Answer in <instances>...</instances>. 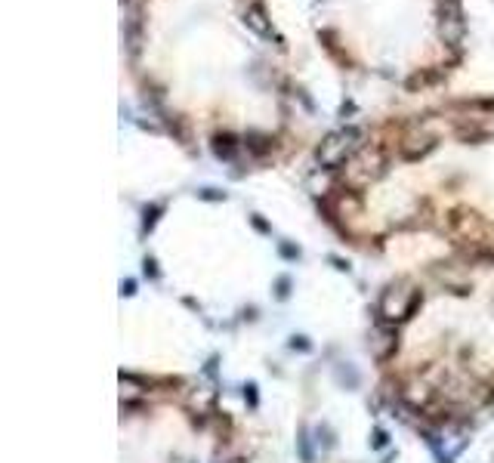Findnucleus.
Returning <instances> with one entry per match:
<instances>
[{"mask_svg":"<svg viewBox=\"0 0 494 463\" xmlns=\"http://www.w3.org/2000/svg\"><path fill=\"white\" fill-rule=\"evenodd\" d=\"M241 22H244V28L251 31V34L262 37V41H275V43H278V50H288L284 37H281V34H275L272 19H269L266 4H262V0H253V4H247V10H244V15H241Z\"/></svg>","mask_w":494,"mask_h":463,"instance_id":"obj_1","label":"nucleus"},{"mask_svg":"<svg viewBox=\"0 0 494 463\" xmlns=\"http://www.w3.org/2000/svg\"><path fill=\"white\" fill-rule=\"evenodd\" d=\"M241 149H244V139L235 136L232 130H216V133L211 136V152L216 154V161H222V164L238 161Z\"/></svg>","mask_w":494,"mask_h":463,"instance_id":"obj_2","label":"nucleus"},{"mask_svg":"<svg viewBox=\"0 0 494 463\" xmlns=\"http://www.w3.org/2000/svg\"><path fill=\"white\" fill-rule=\"evenodd\" d=\"M454 136L460 139L463 145H482L494 136L488 123H482V118H460L454 123Z\"/></svg>","mask_w":494,"mask_h":463,"instance_id":"obj_3","label":"nucleus"},{"mask_svg":"<svg viewBox=\"0 0 494 463\" xmlns=\"http://www.w3.org/2000/svg\"><path fill=\"white\" fill-rule=\"evenodd\" d=\"M241 139H244V152H247V158H253V161L269 158V154H272V152L278 149V136L266 133V130H247V133H244Z\"/></svg>","mask_w":494,"mask_h":463,"instance_id":"obj_4","label":"nucleus"},{"mask_svg":"<svg viewBox=\"0 0 494 463\" xmlns=\"http://www.w3.org/2000/svg\"><path fill=\"white\" fill-rule=\"evenodd\" d=\"M396 352H399V328H377V337L370 340V355L380 365H386Z\"/></svg>","mask_w":494,"mask_h":463,"instance_id":"obj_5","label":"nucleus"},{"mask_svg":"<svg viewBox=\"0 0 494 463\" xmlns=\"http://www.w3.org/2000/svg\"><path fill=\"white\" fill-rule=\"evenodd\" d=\"M451 74V65H432V68H417V72L405 81V90L408 93H417L423 87H436V83H442L445 77Z\"/></svg>","mask_w":494,"mask_h":463,"instance_id":"obj_6","label":"nucleus"},{"mask_svg":"<svg viewBox=\"0 0 494 463\" xmlns=\"http://www.w3.org/2000/svg\"><path fill=\"white\" fill-rule=\"evenodd\" d=\"M467 34H469L467 19H460V22H439V37L445 41L448 50H463Z\"/></svg>","mask_w":494,"mask_h":463,"instance_id":"obj_7","label":"nucleus"},{"mask_svg":"<svg viewBox=\"0 0 494 463\" xmlns=\"http://www.w3.org/2000/svg\"><path fill=\"white\" fill-rule=\"evenodd\" d=\"M161 127H164V133L173 136L180 145H189L192 142V127H189V121H185V114L167 112L164 118H161Z\"/></svg>","mask_w":494,"mask_h":463,"instance_id":"obj_8","label":"nucleus"},{"mask_svg":"<svg viewBox=\"0 0 494 463\" xmlns=\"http://www.w3.org/2000/svg\"><path fill=\"white\" fill-rule=\"evenodd\" d=\"M319 37H321V43H324V50H328V56H331V59H337V62H343V65H349V56H346V53L340 50V41H337L334 31L324 28Z\"/></svg>","mask_w":494,"mask_h":463,"instance_id":"obj_9","label":"nucleus"},{"mask_svg":"<svg viewBox=\"0 0 494 463\" xmlns=\"http://www.w3.org/2000/svg\"><path fill=\"white\" fill-rule=\"evenodd\" d=\"M161 213H164V204H145L142 207V232H152Z\"/></svg>","mask_w":494,"mask_h":463,"instance_id":"obj_10","label":"nucleus"},{"mask_svg":"<svg viewBox=\"0 0 494 463\" xmlns=\"http://www.w3.org/2000/svg\"><path fill=\"white\" fill-rule=\"evenodd\" d=\"M195 195L201 201H211V204H216V201H226V192H220V189H198Z\"/></svg>","mask_w":494,"mask_h":463,"instance_id":"obj_11","label":"nucleus"},{"mask_svg":"<svg viewBox=\"0 0 494 463\" xmlns=\"http://www.w3.org/2000/svg\"><path fill=\"white\" fill-rule=\"evenodd\" d=\"M275 297H278V300H288V297H291V275H281V278L275 281Z\"/></svg>","mask_w":494,"mask_h":463,"instance_id":"obj_12","label":"nucleus"},{"mask_svg":"<svg viewBox=\"0 0 494 463\" xmlns=\"http://www.w3.org/2000/svg\"><path fill=\"white\" fill-rule=\"evenodd\" d=\"M142 275H145V278H152V281H154V278H161L158 260H154V257H145V260H142Z\"/></svg>","mask_w":494,"mask_h":463,"instance_id":"obj_13","label":"nucleus"},{"mask_svg":"<svg viewBox=\"0 0 494 463\" xmlns=\"http://www.w3.org/2000/svg\"><path fill=\"white\" fill-rule=\"evenodd\" d=\"M278 253H281L284 260H300V247L291 244V241H281V244H278Z\"/></svg>","mask_w":494,"mask_h":463,"instance_id":"obj_14","label":"nucleus"},{"mask_svg":"<svg viewBox=\"0 0 494 463\" xmlns=\"http://www.w3.org/2000/svg\"><path fill=\"white\" fill-rule=\"evenodd\" d=\"M251 226H253V229H257V232H260V235H272V226H269V222H266V220H262V216H260V213H251Z\"/></svg>","mask_w":494,"mask_h":463,"instance_id":"obj_15","label":"nucleus"},{"mask_svg":"<svg viewBox=\"0 0 494 463\" xmlns=\"http://www.w3.org/2000/svg\"><path fill=\"white\" fill-rule=\"evenodd\" d=\"M291 349H300V352H309L312 349V343H309L306 337H291Z\"/></svg>","mask_w":494,"mask_h":463,"instance_id":"obj_16","label":"nucleus"},{"mask_svg":"<svg viewBox=\"0 0 494 463\" xmlns=\"http://www.w3.org/2000/svg\"><path fill=\"white\" fill-rule=\"evenodd\" d=\"M355 112H359V108H355V102H352V99H346V102L343 105H340V118H349V114H355Z\"/></svg>","mask_w":494,"mask_h":463,"instance_id":"obj_17","label":"nucleus"},{"mask_svg":"<svg viewBox=\"0 0 494 463\" xmlns=\"http://www.w3.org/2000/svg\"><path fill=\"white\" fill-rule=\"evenodd\" d=\"M121 293H124V297H133V293H136V281H133V278L121 281Z\"/></svg>","mask_w":494,"mask_h":463,"instance_id":"obj_18","label":"nucleus"},{"mask_svg":"<svg viewBox=\"0 0 494 463\" xmlns=\"http://www.w3.org/2000/svg\"><path fill=\"white\" fill-rule=\"evenodd\" d=\"M386 445H389V436H386L383 429H377L374 432V448H386Z\"/></svg>","mask_w":494,"mask_h":463,"instance_id":"obj_19","label":"nucleus"},{"mask_svg":"<svg viewBox=\"0 0 494 463\" xmlns=\"http://www.w3.org/2000/svg\"><path fill=\"white\" fill-rule=\"evenodd\" d=\"M244 401H251V408L257 405V386H253V383L244 386Z\"/></svg>","mask_w":494,"mask_h":463,"instance_id":"obj_20","label":"nucleus"}]
</instances>
